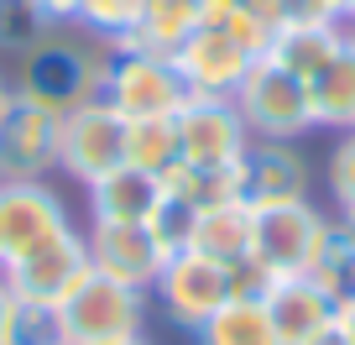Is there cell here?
I'll list each match as a JSON object with an SVG mask.
<instances>
[{"mask_svg": "<svg viewBox=\"0 0 355 345\" xmlns=\"http://www.w3.org/2000/svg\"><path fill=\"white\" fill-rule=\"evenodd\" d=\"M324 183H329V199L334 210H355V131H345L340 142H334L329 162H324Z\"/></svg>", "mask_w": 355, "mask_h": 345, "instance_id": "f1b7e54d", "label": "cell"}, {"mask_svg": "<svg viewBox=\"0 0 355 345\" xmlns=\"http://www.w3.org/2000/svg\"><path fill=\"white\" fill-rule=\"evenodd\" d=\"M167 189L189 199L193 210H214V204L241 199V173H235V162H178Z\"/></svg>", "mask_w": 355, "mask_h": 345, "instance_id": "cb8c5ba5", "label": "cell"}, {"mask_svg": "<svg viewBox=\"0 0 355 345\" xmlns=\"http://www.w3.org/2000/svg\"><path fill=\"white\" fill-rule=\"evenodd\" d=\"M261 303H266V319L277 330L282 345H309L313 335H324L340 314V303L319 288L313 278H272L261 288Z\"/></svg>", "mask_w": 355, "mask_h": 345, "instance_id": "9a60e30c", "label": "cell"}, {"mask_svg": "<svg viewBox=\"0 0 355 345\" xmlns=\"http://www.w3.org/2000/svg\"><path fill=\"white\" fill-rule=\"evenodd\" d=\"M84 241H89V267L94 272H105V278H115V283H131V288H146V293H152L157 272H162V262H167V251L152 235V225L89 220Z\"/></svg>", "mask_w": 355, "mask_h": 345, "instance_id": "7c38bea8", "label": "cell"}, {"mask_svg": "<svg viewBox=\"0 0 355 345\" xmlns=\"http://www.w3.org/2000/svg\"><path fill=\"white\" fill-rule=\"evenodd\" d=\"M11 303H16V293H11V283H6V272H0V345H6V324H11Z\"/></svg>", "mask_w": 355, "mask_h": 345, "instance_id": "d6a6232c", "label": "cell"}, {"mask_svg": "<svg viewBox=\"0 0 355 345\" xmlns=\"http://www.w3.org/2000/svg\"><path fill=\"white\" fill-rule=\"evenodd\" d=\"M63 146V115L16 94L11 110L0 115V173L6 178H47L58 167Z\"/></svg>", "mask_w": 355, "mask_h": 345, "instance_id": "30bf717a", "label": "cell"}, {"mask_svg": "<svg viewBox=\"0 0 355 345\" xmlns=\"http://www.w3.org/2000/svg\"><path fill=\"white\" fill-rule=\"evenodd\" d=\"M53 32H58V26L37 11L32 0H0V47H6V53L26 58L37 42H47Z\"/></svg>", "mask_w": 355, "mask_h": 345, "instance_id": "484cf974", "label": "cell"}, {"mask_svg": "<svg viewBox=\"0 0 355 345\" xmlns=\"http://www.w3.org/2000/svg\"><path fill=\"white\" fill-rule=\"evenodd\" d=\"M141 11H146V0H84L73 26H78V32H89V37H100L105 47H115L125 32H136Z\"/></svg>", "mask_w": 355, "mask_h": 345, "instance_id": "d4e9b609", "label": "cell"}, {"mask_svg": "<svg viewBox=\"0 0 355 345\" xmlns=\"http://www.w3.org/2000/svg\"><path fill=\"white\" fill-rule=\"evenodd\" d=\"M146 319H152V293L131 288V283H115L94 267L58 303V335H63V345H121V340L146 335Z\"/></svg>", "mask_w": 355, "mask_h": 345, "instance_id": "6da1fadb", "label": "cell"}, {"mask_svg": "<svg viewBox=\"0 0 355 345\" xmlns=\"http://www.w3.org/2000/svg\"><path fill=\"white\" fill-rule=\"evenodd\" d=\"M6 345H63V335H58V309L16 298L11 324H6Z\"/></svg>", "mask_w": 355, "mask_h": 345, "instance_id": "83f0119b", "label": "cell"}, {"mask_svg": "<svg viewBox=\"0 0 355 345\" xmlns=\"http://www.w3.org/2000/svg\"><path fill=\"white\" fill-rule=\"evenodd\" d=\"M0 272H6V283H11L16 298L58 309V303L73 293V283L89 272V241H84V230H78V225H68L63 235H53L47 246L26 251L21 262H6Z\"/></svg>", "mask_w": 355, "mask_h": 345, "instance_id": "ba28073f", "label": "cell"}, {"mask_svg": "<svg viewBox=\"0 0 355 345\" xmlns=\"http://www.w3.org/2000/svg\"><path fill=\"white\" fill-rule=\"evenodd\" d=\"M0 183H6V173H0Z\"/></svg>", "mask_w": 355, "mask_h": 345, "instance_id": "ab89813d", "label": "cell"}, {"mask_svg": "<svg viewBox=\"0 0 355 345\" xmlns=\"http://www.w3.org/2000/svg\"><path fill=\"white\" fill-rule=\"evenodd\" d=\"M309 345H350V340H345V335H340V324H329V330H324V335H313Z\"/></svg>", "mask_w": 355, "mask_h": 345, "instance_id": "836d02e7", "label": "cell"}, {"mask_svg": "<svg viewBox=\"0 0 355 345\" xmlns=\"http://www.w3.org/2000/svg\"><path fill=\"white\" fill-rule=\"evenodd\" d=\"M11 100H16V90H11V84H6V74H0V115L11 110Z\"/></svg>", "mask_w": 355, "mask_h": 345, "instance_id": "e575fe53", "label": "cell"}, {"mask_svg": "<svg viewBox=\"0 0 355 345\" xmlns=\"http://www.w3.org/2000/svg\"><path fill=\"white\" fill-rule=\"evenodd\" d=\"M334 324H340V335H345V340L355 345V293H350V298L340 303V314H334Z\"/></svg>", "mask_w": 355, "mask_h": 345, "instance_id": "1f68e13d", "label": "cell"}, {"mask_svg": "<svg viewBox=\"0 0 355 345\" xmlns=\"http://www.w3.org/2000/svg\"><path fill=\"white\" fill-rule=\"evenodd\" d=\"M32 6H37V11H42L53 26H73V22H78V6H84V0H32Z\"/></svg>", "mask_w": 355, "mask_h": 345, "instance_id": "4dcf8cb0", "label": "cell"}, {"mask_svg": "<svg viewBox=\"0 0 355 345\" xmlns=\"http://www.w3.org/2000/svg\"><path fill=\"white\" fill-rule=\"evenodd\" d=\"M189 251L225 262V267H245L251 262V204L230 199V204H214V210H199Z\"/></svg>", "mask_w": 355, "mask_h": 345, "instance_id": "ac0fdd59", "label": "cell"}, {"mask_svg": "<svg viewBox=\"0 0 355 345\" xmlns=\"http://www.w3.org/2000/svg\"><path fill=\"white\" fill-rule=\"evenodd\" d=\"M162 178L141 173V167L121 162L105 178L89 183V220H110V225H146L162 204Z\"/></svg>", "mask_w": 355, "mask_h": 345, "instance_id": "2e32d148", "label": "cell"}, {"mask_svg": "<svg viewBox=\"0 0 355 345\" xmlns=\"http://www.w3.org/2000/svg\"><path fill=\"white\" fill-rule=\"evenodd\" d=\"M340 16H345V26H355V0H340Z\"/></svg>", "mask_w": 355, "mask_h": 345, "instance_id": "d590c367", "label": "cell"}, {"mask_svg": "<svg viewBox=\"0 0 355 345\" xmlns=\"http://www.w3.org/2000/svg\"><path fill=\"white\" fill-rule=\"evenodd\" d=\"M125 162V121L105 100L78 105L73 115H63V146H58V167L68 178H78L89 189L94 178H105L110 167Z\"/></svg>", "mask_w": 355, "mask_h": 345, "instance_id": "9c48e42d", "label": "cell"}, {"mask_svg": "<svg viewBox=\"0 0 355 345\" xmlns=\"http://www.w3.org/2000/svg\"><path fill=\"white\" fill-rule=\"evenodd\" d=\"M178 142H183V162H241L251 146L235 100H214V94H189V105L173 115Z\"/></svg>", "mask_w": 355, "mask_h": 345, "instance_id": "4fadbf2b", "label": "cell"}, {"mask_svg": "<svg viewBox=\"0 0 355 345\" xmlns=\"http://www.w3.org/2000/svg\"><path fill=\"white\" fill-rule=\"evenodd\" d=\"M324 225H329V214L313 210L309 199L251 210V267H261L266 278H298V272H309V256L319 246Z\"/></svg>", "mask_w": 355, "mask_h": 345, "instance_id": "8992f818", "label": "cell"}, {"mask_svg": "<svg viewBox=\"0 0 355 345\" xmlns=\"http://www.w3.org/2000/svg\"><path fill=\"white\" fill-rule=\"evenodd\" d=\"M105 63H110V47L94 53L89 42H73V37H47L37 42L32 53L21 58V84L16 94L53 115H73L78 105L100 100V84H105Z\"/></svg>", "mask_w": 355, "mask_h": 345, "instance_id": "7a4b0ae2", "label": "cell"}, {"mask_svg": "<svg viewBox=\"0 0 355 345\" xmlns=\"http://www.w3.org/2000/svg\"><path fill=\"white\" fill-rule=\"evenodd\" d=\"M340 220H345V230H350V235H355V210H345V214H340Z\"/></svg>", "mask_w": 355, "mask_h": 345, "instance_id": "74e56055", "label": "cell"}, {"mask_svg": "<svg viewBox=\"0 0 355 345\" xmlns=\"http://www.w3.org/2000/svg\"><path fill=\"white\" fill-rule=\"evenodd\" d=\"M313 121L334 126V131H355V32L345 37V47L309 78Z\"/></svg>", "mask_w": 355, "mask_h": 345, "instance_id": "ffe728a7", "label": "cell"}, {"mask_svg": "<svg viewBox=\"0 0 355 345\" xmlns=\"http://www.w3.org/2000/svg\"><path fill=\"white\" fill-rule=\"evenodd\" d=\"M277 26H313V22H345L340 0H272Z\"/></svg>", "mask_w": 355, "mask_h": 345, "instance_id": "f546056e", "label": "cell"}, {"mask_svg": "<svg viewBox=\"0 0 355 345\" xmlns=\"http://www.w3.org/2000/svg\"><path fill=\"white\" fill-rule=\"evenodd\" d=\"M235 110H241L245 131L256 142H298V136H309L319 126L313 121L309 84L298 74H288L282 63H272V58H256L251 63V74L235 90Z\"/></svg>", "mask_w": 355, "mask_h": 345, "instance_id": "3957f363", "label": "cell"}, {"mask_svg": "<svg viewBox=\"0 0 355 345\" xmlns=\"http://www.w3.org/2000/svg\"><path fill=\"white\" fill-rule=\"evenodd\" d=\"M199 16H204V0H146L136 32H125L110 53H167L173 58L178 42L199 26Z\"/></svg>", "mask_w": 355, "mask_h": 345, "instance_id": "e0dca14e", "label": "cell"}, {"mask_svg": "<svg viewBox=\"0 0 355 345\" xmlns=\"http://www.w3.org/2000/svg\"><path fill=\"white\" fill-rule=\"evenodd\" d=\"M345 37H350V26H345V22L277 26V37H272V47H266V58H272V63H282L288 74H298L303 84H309V78H313V74H319V68L345 47Z\"/></svg>", "mask_w": 355, "mask_h": 345, "instance_id": "d6986e66", "label": "cell"}, {"mask_svg": "<svg viewBox=\"0 0 355 345\" xmlns=\"http://www.w3.org/2000/svg\"><path fill=\"white\" fill-rule=\"evenodd\" d=\"M193 345H282V340L272 330V319H266V303L235 293L220 314H209L193 330Z\"/></svg>", "mask_w": 355, "mask_h": 345, "instance_id": "44dd1931", "label": "cell"}, {"mask_svg": "<svg viewBox=\"0 0 355 345\" xmlns=\"http://www.w3.org/2000/svg\"><path fill=\"white\" fill-rule=\"evenodd\" d=\"M235 298V267L209 262L199 251H173L152 283V303L173 330H199L209 314H220Z\"/></svg>", "mask_w": 355, "mask_h": 345, "instance_id": "277c9868", "label": "cell"}, {"mask_svg": "<svg viewBox=\"0 0 355 345\" xmlns=\"http://www.w3.org/2000/svg\"><path fill=\"white\" fill-rule=\"evenodd\" d=\"M146 225H152V235L162 241V251L173 256V251H189L193 225H199V210H193L189 199H178L173 189H162V204H157V214Z\"/></svg>", "mask_w": 355, "mask_h": 345, "instance_id": "4316f807", "label": "cell"}, {"mask_svg": "<svg viewBox=\"0 0 355 345\" xmlns=\"http://www.w3.org/2000/svg\"><path fill=\"white\" fill-rule=\"evenodd\" d=\"M121 345H152V340H146V335H136V340H121Z\"/></svg>", "mask_w": 355, "mask_h": 345, "instance_id": "f35d334b", "label": "cell"}, {"mask_svg": "<svg viewBox=\"0 0 355 345\" xmlns=\"http://www.w3.org/2000/svg\"><path fill=\"white\" fill-rule=\"evenodd\" d=\"M125 162L152 173V178H173V167L183 162V142H178L173 115H146V121H125Z\"/></svg>", "mask_w": 355, "mask_h": 345, "instance_id": "7402d4cb", "label": "cell"}, {"mask_svg": "<svg viewBox=\"0 0 355 345\" xmlns=\"http://www.w3.org/2000/svg\"><path fill=\"white\" fill-rule=\"evenodd\" d=\"M241 173V199L251 210L261 204H288V199H309V162L293 142H256L241 152L235 162Z\"/></svg>", "mask_w": 355, "mask_h": 345, "instance_id": "5bb4252c", "label": "cell"}, {"mask_svg": "<svg viewBox=\"0 0 355 345\" xmlns=\"http://www.w3.org/2000/svg\"><path fill=\"white\" fill-rule=\"evenodd\" d=\"M303 278H313L334 303H345L355 293V235L345 230V220L324 225V235H319V246H313L309 272H303Z\"/></svg>", "mask_w": 355, "mask_h": 345, "instance_id": "603a6c76", "label": "cell"}, {"mask_svg": "<svg viewBox=\"0 0 355 345\" xmlns=\"http://www.w3.org/2000/svg\"><path fill=\"white\" fill-rule=\"evenodd\" d=\"M241 6H261V11L272 16V0H241ZM272 22H277V16H272Z\"/></svg>", "mask_w": 355, "mask_h": 345, "instance_id": "8d00e7d4", "label": "cell"}, {"mask_svg": "<svg viewBox=\"0 0 355 345\" xmlns=\"http://www.w3.org/2000/svg\"><path fill=\"white\" fill-rule=\"evenodd\" d=\"M350 32H355V26H350Z\"/></svg>", "mask_w": 355, "mask_h": 345, "instance_id": "60d3db41", "label": "cell"}, {"mask_svg": "<svg viewBox=\"0 0 355 345\" xmlns=\"http://www.w3.org/2000/svg\"><path fill=\"white\" fill-rule=\"evenodd\" d=\"M256 58L245 53L241 42H230L225 32H214V26H193L183 42H178L173 53V68L183 74V84H189V94H214V100H235V90H241V78L251 74Z\"/></svg>", "mask_w": 355, "mask_h": 345, "instance_id": "8fae6325", "label": "cell"}, {"mask_svg": "<svg viewBox=\"0 0 355 345\" xmlns=\"http://www.w3.org/2000/svg\"><path fill=\"white\" fill-rule=\"evenodd\" d=\"M68 225L73 214H68L63 194L47 189V178H6L0 183V267L47 246Z\"/></svg>", "mask_w": 355, "mask_h": 345, "instance_id": "52a82bcc", "label": "cell"}, {"mask_svg": "<svg viewBox=\"0 0 355 345\" xmlns=\"http://www.w3.org/2000/svg\"><path fill=\"white\" fill-rule=\"evenodd\" d=\"M100 100L121 121H146V115H178L189 105V84L173 68L167 53H110L105 63Z\"/></svg>", "mask_w": 355, "mask_h": 345, "instance_id": "5b68a950", "label": "cell"}]
</instances>
